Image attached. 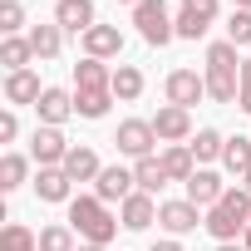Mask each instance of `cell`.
<instances>
[{
  "label": "cell",
  "mask_w": 251,
  "mask_h": 251,
  "mask_svg": "<svg viewBox=\"0 0 251 251\" xmlns=\"http://www.w3.org/2000/svg\"><path fill=\"white\" fill-rule=\"evenodd\" d=\"M202 79H207V99H212V103H236V94H241V59H236V45H231V40L207 45V69H202Z\"/></svg>",
  "instance_id": "cell-1"
},
{
  "label": "cell",
  "mask_w": 251,
  "mask_h": 251,
  "mask_svg": "<svg viewBox=\"0 0 251 251\" xmlns=\"http://www.w3.org/2000/svg\"><path fill=\"white\" fill-rule=\"evenodd\" d=\"M202 226L217 236V246H222V241L246 236V226H251V192H246V187H226V192H222V202H217V207H207Z\"/></svg>",
  "instance_id": "cell-2"
},
{
  "label": "cell",
  "mask_w": 251,
  "mask_h": 251,
  "mask_svg": "<svg viewBox=\"0 0 251 251\" xmlns=\"http://www.w3.org/2000/svg\"><path fill=\"white\" fill-rule=\"evenodd\" d=\"M69 226H74L89 246H108L123 222H118V212H108V202H99V197L89 192V197H74V202H69Z\"/></svg>",
  "instance_id": "cell-3"
},
{
  "label": "cell",
  "mask_w": 251,
  "mask_h": 251,
  "mask_svg": "<svg viewBox=\"0 0 251 251\" xmlns=\"http://www.w3.org/2000/svg\"><path fill=\"white\" fill-rule=\"evenodd\" d=\"M133 25H138V35L153 50H163L168 40H177V15L168 10V0H138V5H133Z\"/></svg>",
  "instance_id": "cell-4"
},
{
  "label": "cell",
  "mask_w": 251,
  "mask_h": 251,
  "mask_svg": "<svg viewBox=\"0 0 251 251\" xmlns=\"http://www.w3.org/2000/svg\"><path fill=\"white\" fill-rule=\"evenodd\" d=\"M113 143H118V153L123 158H153V143H158V133H153V118H123L118 123V133H113Z\"/></svg>",
  "instance_id": "cell-5"
},
{
  "label": "cell",
  "mask_w": 251,
  "mask_h": 251,
  "mask_svg": "<svg viewBox=\"0 0 251 251\" xmlns=\"http://www.w3.org/2000/svg\"><path fill=\"white\" fill-rule=\"evenodd\" d=\"M202 207L197 202H187V197H173V202H158V226L168 231V236H187V231H197L202 226Z\"/></svg>",
  "instance_id": "cell-6"
},
{
  "label": "cell",
  "mask_w": 251,
  "mask_h": 251,
  "mask_svg": "<svg viewBox=\"0 0 251 251\" xmlns=\"http://www.w3.org/2000/svg\"><path fill=\"white\" fill-rule=\"evenodd\" d=\"M217 0H182L177 5V40H202L217 25Z\"/></svg>",
  "instance_id": "cell-7"
},
{
  "label": "cell",
  "mask_w": 251,
  "mask_h": 251,
  "mask_svg": "<svg viewBox=\"0 0 251 251\" xmlns=\"http://www.w3.org/2000/svg\"><path fill=\"white\" fill-rule=\"evenodd\" d=\"M69 148H74V143H69L59 128H50V123H40V128L30 133V158H35L40 168H64Z\"/></svg>",
  "instance_id": "cell-8"
},
{
  "label": "cell",
  "mask_w": 251,
  "mask_h": 251,
  "mask_svg": "<svg viewBox=\"0 0 251 251\" xmlns=\"http://www.w3.org/2000/svg\"><path fill=\"white\" fill-rule=\"evenodd\" d=\"M163 94H168V103H177V108L192 113V103L207 99V79H202L197 69H173V74L163 79Z\"/></svg>",
  "instance_id": "cell-9"
},
{
  "label": "cell",
  "mask_w": 251,
  "mask_h": 251,
  "mask_svg": "<svg viewBox=\"0 0 251 251\" xmlns=\"http://www.w3.org/2000/svg\"><path fill=\"white\" fill-rule=\"evenodd\" d=\"M153 133H158V143H192V113L187 108H177V103H168V108H158L153 113Z\"/></svg>",
  "instance_id": "cell-10"
},
{
  "label": "cell",
  "mask_w": 251,
  "mask_h": 251,
  "mask_svg": "<svg viewBox=\"0 0 251 251\" xmlns=\"http://www.w3.org/2000/svg\"><path fill=\"white\" fill-rule=\"evenodd\" d=\"M133 192H138L133 168H118V163H113V168H103V173H99V182H94V197H99V202H108V207H113V202L123 207Z\"/></svg>",
  "instance_id": "cell-11"
},
{
  "label": "cell",
  "mask_w": 251,
  "mask_h": 251,
  "mask_svg": "<svg viewBox=\"0 0 251 251\" xmlns=\"http://www.w3.org/2000/svg\"><path fill=\"white\" fill-rule=\"evenodd\" d=\"M54 25L84 40V35L99 25V15H94V0H59V5H54Z\"/></svg>",
  "instance_id": "cell-12"
},
{
  "label": "cell",
  "mask_w": 251,
  "mask_h": 251,
  "mask_svg": "<svg viewBox=\"0 0 251 251\" xmlns=\"http://www.w3.org/2000/svg\"><path fill=\"white\" fill-rule=\"evenodd\" d=\"M182 187H187V202H197L202 212H207V207H217V202H222V192H226L222 173H212V168H197Z\"/></svg>",
  "instance_id": "cell-13"
},
{
  "label": "cell",
  "mask_w": 251,
  "mask_h": 251,
  "mask_svg": "<svg viewBox=\"0 0 251 251\" xmlns=\"http://www.w3.org/2000/svg\"><path fill=\"white\" fill-rule=\"evenodd\" d=\"M99 89H113V69L103 59H79L74 64V94H99Z\"/></svg>",
  "instance_id": "cell-14"
},
{
  "label": "cell",
  "mask_w": 251,
  "mask_h": 251,
  "mask_svg": "<svg viewBox=\"0 0 251 251\" xmlns=\"http://www.w3.org/2000/svg\"><path fill=\"white\" fill-rule=\"evenodd\" d=\"M40 94H45V89H40V74H35V69L5 74V103H10V108H25V103L35 108V103H40Z\"/></svg>",
  "instance_id": "cell-15"
},
{
  "label": "cell",
  "mask_w": 251,
  "mask_h": 251,
  "mask_svg": "<svg viewBox=\"0 0 251 251\" xmlns=\"http://www.w3.org/2000/svg\"><path fill=\"white\" fill-rule=\"evenodd\" d=\"M99 173H103L99 153H94L89 143H74L69 158H64V177H69V182H99Z\"/></svg>",
  "instance_id": "cell-16"
},
{
  "label": "cell",
  "mask_w": 251,
  "mask_h": 251,
  "mask_svg": "<svg viewBox=\"0 0 251 251\" xmlns=\"http://www.w3.org/2000/svg\"><path fill=\"white\" fill-rule=\"evenodd\" d=\"M118 222H123V226H128V231H148V226L158 222V202H153L148 192H133L128 202H123V207H118Z\"/></svg>",
  "instance_id": "cell-17"
},
{
  "label": "cell",
  "mask_w": 251,
  "mask_h": 251,
  "mask_svg": "<svg viewBox=\"0 0 251 251\" xmlns=\"http://www.w3.org/2000/svg\"><path fill=\"white\" fill-rule=\"evenodd\" d=\"M35 113H40V123L59 128L64 118H74V94H69V89H45L40 103H35Z\"/></svg>",
  "instance_id": "cell-18"
},
{
  "label": "cell",
  "mask_w": 251,
  "mask_h": 251,
  "mask_svg": "<svg viewBox=\"0 0 251 251\" xmlns=\"http://www.w3.org/2000/svg\"><path fill=\"white\" fill-rule=\"evenodd\" d=\"M84 54H89V59H118V54H123L118 25H94V30L84 35Z\"/></svg>",
  "instance_id": "cell-19"
},
{
  "label": "cell",
  "mask_w": 251,
  "mask_h": 251,
  "mask_svg": "<svg viewBox=\"0 0 251 251\" xmlns=\"http://www.w3.org/2000/svg\"><path fill=\"white\" fill-rule=\"evenodd\" d=\"M158 158H163L168 182H187V177L197 173V158H192V148H187V143H173V148H163Z\"/></svg>",
  "instance_id": "cell-20"
},
{
  "label": "cell",
  "mask_w": 251,
  "mask_h": 251,
  "mask_svg": "<svg viewBox=\"0 0 251 251\" xmlns=\"http://www.w3.org/2000/svg\"><path fill=\"white\" fill-rule=\"evenodd\" d=\"M35 192H40V202H74V197H69V192H74V182L64 177V168H40Z\"/></svg>",
  "instance_id": "cell-21"
},
{
  "label": "cell",
  "mask_w": 251,
  "mask_h": 251,
  "mask_svg": "<svg viewBox=\"0 0 251 251\" xmlns=\"http://www.w3.org/2000/svg\"><path fill=\"white\" fill-rule=\"evenodd\" d=\"M30 59H35V45H30V35H10V40H0V64H5V74H20V69H30Z\"/></svg>",
  "instance_id": "cell-22"
},
{
  "label": "cell",
  "mask_w": 251,
  "mask_h": 251,
  "mask_svg": "<svg viewBox=\"0 0 251 251\" xmlns=\"http://www.w3.org/2000/svg\"><path fill=\"white\" fill-rule=\"evenodd\" d=\"M133 182H138V192L158 197V192L168 187V173H163V158H158V153H153V158H138V163H133Z\"/></svg>",
  "instance_id": "cell-23"
},
{
  "label": "cell",
  "mask_w": 251,
  "mask_h": 251,
  "mask_svg": "<svg viewBox=\"0 0 251 251\" xmlns=\"http://www.w3.org/2000/svg\"><path fill=\"white\" fill-rule=\"evenodd\" d=\"M222 168L231 173V177H246L251 173V138H226V148H222Z\"/></svg>",
  "instance_id": "cell-24"
},
{
  "label": "cell",
  "mask_w": 251,
  "mask_h": 251,
  "mask_svg": "<svg viewBox=\"0 0 251 251\" xmlns=\"http://www.w3.org/2000/svg\"><path fill=\"white\" fill-rule=\"evenodd\" d=\"M138 94H143V69L138 64H118L113 69V99L118 103H133Z\"/></svg>",
  "instance_id": "cell-25"
},
{
  "label": "cell",
  "mask_w": 251,
  "mask_h": 251,
  "mask_svg": "<svg viewBox=\"0 0 251 251\" xmlns=\"http://www.w3.org/2000/svg\"><path fill=\"white\" fill-rule=\"evenodd\" d=\"M30 45H35V59H59L64 30H59V25H35V30H30Z\"/></svg>",
  "instance_id": "cell-26"
},
{
  "label": "cell",
  "mask_w": 251,
  "mask_h": 251,
  "mask_svg": "<svg viewBox=\"0 0 251 251\" xmlns=\"http://www.w3.org/2000/svg\"><path fill=\"white\" fill-rule=\"evenodd\" d=\"M187 148H192V158H197V163H212V158H222V148H226V138H222L217 128H197Z\"/></svg>",
  "instance_id": "cell-27"
},
{
  "label": "cell",
  "mask_w": 251,
  "mask_h": 251,
  "mask_svg": "<svg viewBox=\"0 0 251 251\" xmlns=\"http://www.w3.org/2000/svg\"><path fill=\"white\" fill-rule=\"evenodd\" d=\"M25 177H30V163H25L20 153H5V158H0V192L25 187Z\"/></svg>",
  "instance_id": "cell-28"
},
{
  "label": "cell",
  "mask_w": 251,
  "mask_h": 251,
  "mask_svg": "<svg viewBox=\"0 0 251 251\" xmlns=\"http://www.w3.org/2000/svg\"><path fill=\"white\" fill-rule=\"evenodd\" d=\"M0 251H40V236L25 222H10L5 231H0Z\"/></svg>",
  "instance_id": "cell-29"
},
{
  "label": "cell",
  "mask_w": 251,
  "mask_h": 251,
  "mask_svg": "<svg viewBox=\"0 0 251 251\" xmlns=\"http://www.w3.org/2000/svg\"><path fill=\"white\" fill-rule=\"evenodd\" d=\"M113 103V89H99V94H74V113L79 118H103Z\"/></svg>",
  "instance_id": "cell-30"
},
{
  "label": "cell",
  "mask_w": 251,
  "mask_h": 251,
  "mask_svg": "<svg viewBox=\"0 0 251 251\" xmlns=\"http://www.w3.org/2000/svg\"><path fill=\"white\" fill-rule=\"evenodd\" d=\"M25 30V5H20V0H0V35H20Z\"/></svg>",
  "instance_id": "cell-31"
},
{
  "label": "cell",
  "mask_w": 251,
  "mask_h": 251,
  "mask_svg": "<svg viewBox=\"0 0 251 251\" xmlns=\"http://www.w3.org/2000/svg\"><path fill=\"white\" fill-rule=\"evenodd\" d=\"M40 251H79L74 246V226H45L40 231Z\"/></svg>",
  "instance_id": "cell-32"
},
{
  "label": "cell",
  "mask_w": 251,
  "mask_h": 251,
  "mask_svg": "<svg viewBox=\"0 0 251 251\" xmlns=\"http://www.w3.org/2000/svg\"><path fill=\"white\" fill-rule=\"evenodd\" d=\"M226 40L241 50V45H251V10H231L226 15Z\"/></svg>",
  "instance_id": "cell-33"
},
{
  "label": "cell",
  "mask_w": 251,
  "mask_h": 251,
  "mask_svg": "<svg viewBox=\"0 0 251 251\" xmlns=\"http://www.w3.org/2000/svg\"><path fill=\"white\" fill-rule=\"evenodd\" d=\"M20 138V118H15V108H5L0 113V143H15Z\"/></svg>",
  "instance_id": "cell-34"
},
{
  "label": "cell",
  "mask_w": 251,
  "mask_h": 251,
  "mask_svg": "<svg viewBox=\"0 0 251 251\" xmlns=\"http://www.w3.org/2000/svg\"><path fill=\"white\" fill-rule=\"evenodd\" d=\"M148 251H182V241H177V236H163V241H153Z\"/></svg>",
  "instance_id": "cell-35"
},
{
  "label": "cell",
  "mask_w": 251,
  "mask_h": 251,
  "mask_svg": "<svg viewBox=\"0 0 251 251\" xmlns=\"http://www.w3.org/2000/svg\"><path fill=\"white\" fill-rule=\"evenodd\" d=\"M236 108H241V113H251V84H241V94H236Z\"/></svg>",
  "instance_id": "cell-36"
},
{
  "label": "cell",
  "mask_w": 251,
  "mask_h": 251,
  "mask_svg": "<svg viewBox=\"0 0 251 251\" xmlns=\"http://www.w3.org/2000/svg\"><path fill=\"white\" fill-rule=\"evenodd\" d=\"M241 84H251V54L241 59Z\"/></svg>",
  "instance_id": "cell-37"
},
{
  "label": "cell",
  "mask_w": 251,
  "mask_h": 251,
  "mask_svg": "<svg viewBox=\"0 0 251 251\" xmlns=\"http://www.w3.org/2000/svg\"><path fill=\"white\" fill-rule=\"evenodd\" d=\"M217 251H246V246H236V241H222V246H217Z\"/></svg>",
  "instance_id": "cell-38"
},
{
  "label": "cell",
  "mask_w": 251,
  "mask_h": 251,
  "mask_svg": "<svg viewBox=\"0 0 251 251\" xmlns=\"http://www.w3.org/2000/svg\"><path fill=\"white\" fill-rule=\"evenodd\" d=\"M231 10H251V0H231Z\"/></svg>",
  "instance_id": "cell-39"
},
{
  "label": "cell",
  "mask_w": 251,
  "mask_h": 251,
  "mask_svg": "<svg viewBox=\"0 0 251 251\" xmlns=\"http://www.w3.org/2000/svg\"><path fill=\"white\" fill-rule=\"evenodd\" d=\"M79 251H108V246H89V241H84V246H79Z\"/></svg>",
  "instance_id": "cell-40"
},
{
  "label": "cell",
  "mask_w": 251,
  "mask_h": 251,
  "mask_svg": "<svg viewBox=\"0 0 251 251\" xmlns=\"http://www.w3.org/2000/svg\"><path fill=\"white\" fill-rule=\"evenodd\" d=\"M241 246H246V251H251V226H246V236H241Z\"/></svg>",
  "instance_id": "cell-41"
},
{
  "label": "cell",
  "mask_w": 251,
  "mask_h": 251,
  "mask_svg": "<svg viewBox=\"0 0 251 251\" xmlns=\"http://www.w3.org/2000/svg\"><path fill=\"white\" fill-rule=\"evenodd\" d=\"M241 187H246V192H251V173H246V177H241Z\"/></svg>",
  "instance_id": "cell-42"
},
{
  "label": "cell",
  "mask_w": 251,
  "mask_h": 251,
  "mask_svg": "<svg viewBox=\"0 0 251 251\" xmlns=\"http://www.w3.org/2000/svg\"><path fill=\"white\" fill-rule=\"evenodd\" d=\"M123 5H138V0H123Z\"/></svg>",
  "instance_id": "cell-43"
}]
</instances>
